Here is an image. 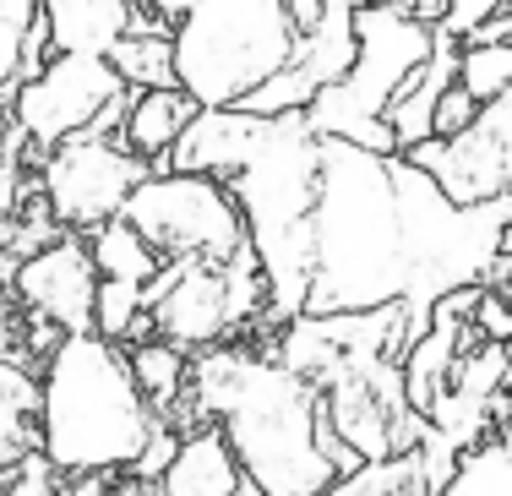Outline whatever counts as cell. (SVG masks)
<instances>
[{
    "instance_id": "4316f807",
    "label": "cell",
    "mask_w": 512,
    "mask_h": 496,
    "mask_svg": "<svg viewBox=\"0 0 512 496\" xmlns=\"http://www.w3.org/2000/svg\"><path fill=\"white\" fill-rule=\"evenodd\" d=\"M17 148H28L22 131H17V142H11V153L0 159V224L17 219V202H22V159H17Z\"/></svg>"
},
{
    "instance_id": "7402d4cb",
    "label": "cell",
    "mask_w": 512,
    "mask_h": 496,
    "mask_svg": "<svg viewBox=\"0 0 512 496\" xmlns=\"http://www.w3.org/2000/svg\"><path fill=\"white\" fill-rule=\"evenodd\" d=\"M436 496H512V453L496 437L463 447Z\"/></svg>"
},
{
    "instance_id": "8992f818",
    "label": "cell",
    "mask_w": 512,
    "mask_h": 496,
    "mask_svg": "<svg viewBox=\"0 0 512 496\" xmlns=\"http://www.w3.org/2000/svg\"><path fill=\"white\" fill-rule=\"evenodd\" d=\"M267 278L256 251L235 262H164V273L148 284V317L164 344L180 355L224 349L240 328L267 317Z\"/></svg>"
},
{
    "instance_id": "44dd1931",
    "label": "cell",
    "mask_w": 512,
    "mask_h": 496,
    "mask_svg": "<svg viewBox=\"0 0 512 496\" xmlns=\"http://www.w3.org/2000/svg\"><path fill=\"white\" fill-rule=\"evenodd\" d=\"M88 251H93V268H99V278H115V284L148 289L153 278L164 273V257H158V251H153L126 219L93 229V235H88Z\"/></svg>"
},
{
    "instance_id": "ac0fdd59",
    "label": "cell",
    "mask_w": 512,
    "mask_h": 496,
    "mask_svg": "<svg viewBox=\"0 0 512 496\" xmlns=\"http://www.w3.org/2000/svg\"><path fill=\"white\" fill-rule=\"evenodd\" d=\"M109 66H115V77L126 82L131 93L180 88V82H175V28L158 22V17H148V11H137L131 33L109 50Z\"/></svg>"
},
{
    "instance_id": "5b68a950",
    "label": "cell",
    "mask_w": 512,
    "mask_h": 496,
    "mask_svg": "<svg viewBox=\"0 0 512 496\" xmlns=\"http://www.w3.org/2000/svg\"><path fill=\"white\" fill-rule=\"evenodd\" d=\"M431 50H436V28L404 17V11L360 6L355 11V66H349V77L338 88H327L306 110V126L316 137H338L365 153L393 159L398 142L387 131V110L409 88L414 71L431 60Z\"/></svg>"
},
{
    "instance_id": "7a4b0ae2",
    "label": "cell",
    "mask_w": 512,
    "mask_h": 496,
    "mask_svg": "<svg viewBox=\"0 0 512 496\" xmlns=\"http://www.w3.org/2000/svg\"><path fill=\"white\" fill-rule=\"evenodd\" d=\"M414 240L398 186V153H365L322 137V191L311 219V295L306 317H365L409 306Z\"/></svg>"
},
{
    "instance_id": "8fae6325",
    "label": "cell",
    "mask_w": 512,
    "mask_h": 496,
    "mask_svg": "<svg viewBox=\"0 0 512 496\" xmlns=\"http://www.w3.org/2000/svg\"><path fill=\"white\" fill-rule=\"evenodd\" d=\"M11 289L39 322H50L60 338L93 333V306H99V268L82 235H60L55 246L33 251L11 268Z\"/></svg>"
},
{
    "instance_id": "603a6c76",
    "label": "cell",
    "mask_w": 512,
    "mask_h": 496,
    "mask_svg": "<svg viewBox=\"0 0 512 496\" xmlns=\"http://www.w3.org/2000/svg\"><path fill=\"white\" fill-rule=\"evenodd\" d=\"M458 88L480 110L512 93V44H458Z\"/></svg>"
},
{
    "instance_id": "277c9868",
    "label": "cell",
    "mask_w": 512,
    "mask_h": 496,
    "mask_svg": "<svg viewBox=\"0 0 512 496\" xmlns=\"http://www.w3.org/2000/svg\"><path fill=\"white\" fill-rule=\"evenodd\" d=\"M240 202L246 240L267 278V322H300L311 295V219L322 191V137L306 115H278L262 148L235 180H224Z\"/></svg>"
},
{
    "instance_id": "e0dca14e",
    "label": "cell",
    "mask_w": 512,
    "mask_h": 496,
    "mask_svg": "<svg viewBox=\"0 0 512 496\" xmlns=\"http://www.w3.org/2000/svg\"><path fill=\"white\" fill-rule=\"evenodd\" d=\"M44 60H50L44 6L39 0H0V99L11 104V93L44 71Z\"/></svg>"
},
{
    "instance_id": "ba28073f",
    "label": "cell",
    "mask_w": 512,
    "mask_h": 496,
    "mask_svg": "<svg viewBox=\"0 0 512 496\" xmlns=\"http://www.w3.org/2000/svg\"><path fill=\"white\" fill-rule=\"evenodd\" d=\"M164 262H235L251 251L240 202L224 180L153 169L120 213Z\"/></svg>"
},
{
    "instance_id": "52a82bcc",
    "label": "cell",
    "mask_w": 512,
    "mask_h": 496,
    "mask_svg": "<svg viewBox=\"0 0 512 496\" xmlns=\"http://www.w3.org/2000/svg\"><path fill=\"white\" fill-rule=\"evenodd\" d=\"M126 110L131 88L99 55H50L39 77L11 93V126L22 131L33 164L77 137H120Z\"/></svg>"
},
{
    "instance_id": "cb8c5ba5",
    "label": "cell",
    "mask_w": 512,
    "mask_h": 496,
    "mask_svg": "<svg viewBox=\"0 0 512 496\" xmlns=\"http://www.w3.org/2000/svg\"><path fill=\"white\" fill-rule=\"evenodd\" d=\"M507 11H512V0H442V28H436V33L469 44L474 33L491 28V22L507 17Z\"/></svg>"
},
{
    "instance_id": "30bf717a",
    "label": "cell",
    "mask_w": 512,
    "mask_h": 496,
    "mask_svg": "<svg viewBox=\"0 0 512 496\" xmlns=\"http://www.w3.org/2000/svg\"><path fill=\"white\" fill-rule=\"evenodd\" d=\"M414 169L442 186V197L453 208H491V202L512 197V93H502L496 104H485L463 137L453 142H420V148L398 153Z\"/></svg>"
},
{
    "instance_id": "3957f363",
    "label": "cell",
    "mask_w": 512,
    "mask_h": 496,
    "mask_svg": "<svg viewBox=\"0 0 512 496\" xmlns=\"http://www.w3.org/2000/svg\"><path fill=\"white\" fill-rule=\"evenodd\" d=\"M158 426L126 349L99 333L55 338L39 371V458L55 475H131Z\"/></svg>"
},
{
    "instance_id": "1f68e13d",
    "label": "cell",
    "mask_w": 512,
    "mask_h": 496,
    "mask_svg": "<svg viewBox=\"0 0 512 496\" xmlns=\"http://www.w3.org/2000/svg\"><path fill=\"white\" fill-rule=\"evenodd\" d=\"M507 311H512V295H507ZM507 344H512V338H507Z\"/></svg>"
},
{
    "instance_id": "d6a6232c",
    "label": "cell",
    "mask_w": 512,
    "mask_h": 496,
    "mask_svg": "<svg viewBox=\"0 0 512 496\" xmlns=\"http://www.w3.org/2000/svg\"><path fill=\"white\" fill-rule=\"evenodd\" d=\"M148 496H158V491H153V486H148Z\"/></svg>"
},
{
    "instance_id": "ffe728a7",
    "label": "cell",
    "mask_w": 512,
    "mask_h": 496,
    "mask_svg": "<svg viewBox=\"0 0 512 496\" xmlns=\"http://www.w3.org/2000/svg\"><path fill=\"white\" fill-rule=\"evenodd\" d=\"M131 360V377H137L142 398L153 404V415L169 426V415H175L180 404H186V387H191V355H180L175 344H164V338H148V344L126 349Z\"/></svg>"
},
{
    "instance_id": "5bb4252c",
    "label": "cell",
    "mask_w": 512,
    "mask_h": 496,
    "mask_svg": "<svg viewBox=\"0 0 512 496\" xmlns=\"http://www.w3.org/2000/svg\"><path fill=\"white\" fill-rule=\"evenodd\" d=\"M50 22V55H99L109 60L137 22L131 0H39Z\"/></svg>"
},
{
    "instance_id": "6da1fadb",
    "label": "cell",
    "mask_w": 512,
    "mask_h": 496,
    "mask_svg": "<svg viewBox=\"0 0 512 496\" xmlns=\"http://www.w3.org/2000/svg\"><path fill=\"white\" fill-rule=\"evenodd\" d=\"M191 404L235 447L246 480L262 496H322L360 458L333 442L322 420V393L278 355L207 349L191 360Z\"/></svg>"
},
{
    "instance_id": "484cf974",
    "label": "cell",
    "mask_w": 512,
    "mask_h": 496,
    "mask_svg": "<svg viewBox=\"0 0 512 496\" xmlns=\"http://www.w3.org/2000/svg\"><path fill=\"white\" fill-rule=\"evenodd\" d=\"M387 480H393V458L387 464H360L355 475H338L322 496H387Z\"/></svg>"
},
{
    "instance_id": "2e32d148",
    "label": "cell",
    "mask_w": 512,
    "mask_h": 496,
    "mask_svg": "<svg viewBox=\"0 0 512 496\" xmlns=\"http://www.w3.org/2000/svg\"><path fill=\"white\" fill-rule=\"evenodd\" d=\"M458 82V39H447V33H436V50L425 60L420 71L409 77V88L393 99V110H387V131H393L398 153L420 148V142H431V115H436V99H442L447 88Z\"/></svg>"
},
{
    "instance_id": "f546056e",
    "label": "cell",
    "mask_w": 512,
    "mask_h": 496,
    "mask_svg": "<svg viewBox=\"0 0 512 496\" xmlns=\"http://www.w3.org/2000/svg\"><path fill=\"white\" fill-rule=\"evenodd\" d=\"M365 6H376V11H404V17H409V0H365Z\"/></svg>"
},
{
    "instance_id": "4dcf8cb0",
    "label": "cell",
    "mask_w": 512,
    "mask_h": 496,
    "mask_svg": "<svg viewBox=\"0 0 512 496\" xmlns=\"http://www.w3.org/2000/svg\"><path fill=\"white\" fill-rule=\"evenodd\" d=\"M502 415H512V387H507V409H502Z\"/></svg>"
},
{
    "instance_id": "7c38bea8",
    "label": "cell",
    "mask_w": 512,
    "mask_h": 496,
    "mask_svg": "<svg viewBox=\"0 0 512 496\" xmlns=\"http://www.w3.org/2000/svg\"><path fill=\"white\" fill-rule=\"evenodd\" d=\"M273 131V120L246 115V110H197L186 126V137L175 142L164 169L180 175H207V180H235L251 164V153L262 148V137Z\"/></svg>"
},
{
    "instance_id": "d6986e66",
    "label": "cell",
    "mask_w": 512,
    "mask_h": 496,
    "mask_svg": "<svg viewBox=\"0 0 512 496\" xmlns=\"http://www.w3.org/2000/svg\"><path fill=\"white\" fill-rule=\"evenodd\" d=\"M39 447V382L22 366H0V475Z\"/></svg>"
},
{
    "instance_id": "83f0119b",
    "label": "cell",
    "mask_w": 512,
    "mask_h": 496,
    "mask_svg": "<svg viewBox=\"0 0 512 496\" xmlns=\"http://www.w3.org/2000/svg\"><path fill=\"white\" fill-rule=\"evenodd\" d=\"M142 6H148V17H158V22H169V28H175V22L186 17L197 0H142Z\"/></svg>"
},
{
    "instance_id": "4fadbf2b",
    "label": "cell",
    "mask_w": 512,
    "mask_h": 496,
    "mask_svg": "<svg viewBox=\"0 0 512 496\" xmlns=\"http://www.w3.org/2000/svg\"><path fill=\"white\" fill-rule=\"evenodd\" d=\"M240 486H246V469H240L235 447H229V437L213 420L180 431L175 458H169L164 475L153 480L158 496H235Z\"/></svg>"
},
{
    "instance_id": "9c48e42d",
    "label": "cell",
    "mask_w": 512,
    "mask_h": 496,
    "mask_svg": "<svg viewBox=\"0 0 512 496\" xmlns=\"http://www.w3.org/2000/svg\"><path fill=\"white\" fill-rule=\"evenodd\" d=\"M148 175L153 169L120 137H77V142H66V148L44 153L39 197L66 235H93V229L115 224L120 213H126L131 191Z\"/></svg>"
},
{
    "instance_id": "9a60e30c",
    "label": "cell",
    "mask_w": 512,
    "mask_h": 496,
    "mask_svg": "<svg viewBox=\"0 0 512 496\" xmlns=\"http://www.w3.org/2000/svg\"><path fill=\"white\" fill-rule=\"evenodd\" d=\"M191 120H197V104H191L180 88L131 93V110H126V120H120V142H126L148 169H164Z\"/></svg>"
},
{
    "instance_id": "d4e9b609",
    "label": "cell",
    "mask_w": 512,
    "mask_h": 496,
    "mask_svg": "<svg viewBox=\"0 0 512 496\" xmlns=\"http://www.w3.org/2000/svg\"><path fill=\"white\" fill-rule=\"evenodd\" d=\"M474 120H480V104H474L469 93H463L458 82H453V88H447L442 99H436V115H431V137H436V142H453V137H463V131L474 126Z\"/></svg>"
},
{
    "instance_id": "f1b7e54d",
    "label": "cell",
    "mask_w": 512,
    "mask_h": 496,
    "mask_svg": "<svg viewBox=\"0 0 512 496\" xmlns=\"http://www.w3.org/2000/svg\"><path fill=\"white\" fill-rule=\"evenodd\" d=\"M11 142H17V126H11V104L0 99V159L11 153Z\"/></svg>"
}]
</instances>
